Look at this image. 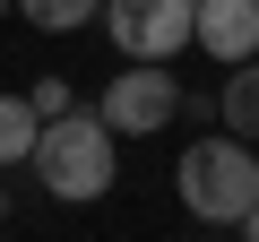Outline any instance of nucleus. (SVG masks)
<instances>
[{
	"instance_id": "nucleus-1",
	"label": "nucleus",
	"mask_w": 259,
	"mask_h": 242,
	"mask_svg": "<svg viewBox=\"0 0 259 242\" xmlns=\"http://www.w3.org/2000/svg\"><path fill=\"white\" fill-rule=\"evenodd\" d=\"M112 121L104 112H52L44 121V139H35V182L52 190V199H69V208H87V199H104L112 182H121V156H112Z\"/></svg>"
},
{
	"instance_id": "nucleus-2",
	"label": "nucleus",
	"mask_w": 259,
	"mask_h": 242,
	"mask_svg": "<svg viewBox=\"0 0 259 242\" xmlns=\"http://www.w3.org/2000/svg\"><path fill=\"white\" fill-rule=\"evenodd\" d=\"M173 190H182V208L199 225H242L259 208V156H250V139H233V130L190 139L182 165H173Z\"/></svg>"
},
{
	"instance_id": "nucleus-3",
	"label": "nucleus",
	"mask_w": 259,
	"mask_h": 242,
	"mask_svg": "<svg viewBox=\"0 0 259 242\" xmlns=\"http://www.w3.org/2000/svg\"><path fill=\"white\" fill-rule=\"evenodd\" d=\"M104 35L121 61H173L199 44V0H104Z\"/></svg>"
},
{
	"instance_id": "nucleus-4",
	"label": "nucleus",
	"mask_w": 259,
	"mask_h": 242,
	"mask_svg": "<svg viewBox=\"0 0 259 242\" xmlns=\"http://www.w3.org/2000/svg\"><path fill=\"white\" fill-rule=\"evenodd\" d=\"M121 139H156L164 121H182V78H173V61H130L112 87H104V104H95Z\"/></svg>"
},
{
	"instance_id": "nucleus-5",
	"label": "nucleus",
	"mask_w": 259,
	"mask_h": 242,
	"mask_svg": "<svg viewBox=\"0 0 259 242\" xmlns=\"http://www.w3.org/2000/svg\"><path fill=\"white\" fill-rule=\"evenodd\" d=\"M199 52H216L225 69L259 52V0H199Z\"/></svg>"
},
{
	"instance_id": "nucleus-6",
	"label": "nucleus",
	"mask_w": 259,
	"mask_h": 242,
	"mask_svg": "<svg viewBox=\"0 0 259 242\" xmlns=\"http://www.w3.org/2000/svg\"><path fill=\"white\" fill-rule=\"evenodd\" d=\"M216 130H233V139L259 147V52L225 69V87H216Z\"/></svg>"
},
{
	"instance_id": "nucleus-7",
	"label": "nucleus",
	"mask_w": 259,
	"mask_h": 242,
	"mask_svg": "<svg viewBox=\"0 0 259 242\" xmlns=\"http://www.w3.org/2000/svg\"><path fill=\"white\" fill-rule=\"evenodd\" d=\"M35 139H44L35 95H0V173H9V165H35Z\"/></svg>"
},
{
	"instance_id": "nucleus-8",
	"label": "nucleus",
	"mask_w": 259,
	"mask_h": 242,
	"mask_svg": "<svg viewBox=\"0 0 259 242\" xmlns=\"http://www.w3.org/2000/svg\"><path fill=\"white\" fill-rule=\"evenodd\" d=\"M95 9L104 0H18V18L44 26V35H78V26H95Z\"/></svg>"
},
{
	"instance_id": "nucleus-9",
	"label": "nucleus",
	"mask_w": 259,
	"mask_h": 242,
	"mask_svg": "<svg viewBox=\"0 0 259 242\" xmlns=\"http://www.w3.org/2000/svg\"><path fill=\"white\" fill-rule=\"evenodd\" d=\"M69 104H78V95H69V78H35V112H44V121H52V112H69Z\"/></svg>"
},
{
	"instance_id": "nucleus-10",
	"label": "nucleus",
	"mask_w": 259,
	"mask_h": 242,
	"mask_svg": "<svg viewBox=\"0 0 259 242\" xmlns=\"http://www.w3.org/2000/svg\"><path fill=\"white\" fill-rule=\"evenodd\" d=\"M242 233H250V242H259V208H250V216H242Z\"/></svg>"
},
{
	"instance_id": "nucleus-11",
	"label": "nucleus",
	"mask_w": 259,
	"mask_h": 242,
	"mask_svg": "<svg viewBox=\"0 0 259 242\" xmlns=\"http://www.w3.org/2000/svg\"><path fill=\"white\" fill-rule=\"evenodd\" d=\"M0 225H9V182H0Z\"/></svg>"
},
{
	"instance_id": "nucleus-12",
	"label": "nucleus",
	"mask_w": 259,
	"mask_h": 242,
	"mask_svg": "<svg viewBox=\"0 0 259 242\" xmlns=\"http://www.w3.org/2000/svg\"><path fill=\"white\" fill-rule=\"evenodd\" d=\"M9 9H18V0H0V18H9Z\"/></svg>"
}]
</instances>
